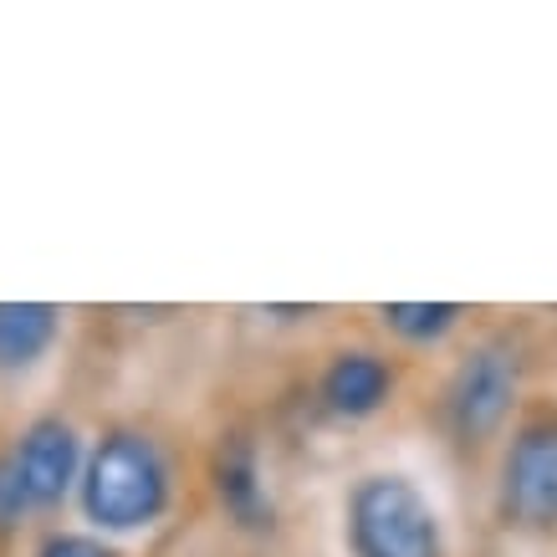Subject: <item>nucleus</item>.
<instances>
[{
    "label": "nucleus",
    "mask_w": 557,
    "mask_h": 557,
    "mask_svg": "<svg viewBox=\"0 0 557 557\" xmlns=\"http://www.w3.org/2000/svg\"><path fill=\"white\" fill-rule=\"evenodd\" d=\"M11 460H16L32 507H57L83 475V440L62 414H41L21 430Z\"/></svg>",
    "instance_id": "39448f33"
},
{
    "label": "nucleus",
    "mask_w": 557,
    "mask_h": 557,
    "mask_svg": "<svg viewBox=\"0 0 557 557\" xmlns=\"http://www.w3.org/2000/svg\"><path fill=\"white\" fill-rule=\"evenodd\" d=\"M388 384H394V373H388L384 358L338 354L322 373V405L333 409L338 420H363L388 399Z\"/></svg>",
    "instance_id": "0eeeda50"
},
{
    "label": "nucleus",
    "mask_w": 557,
    "mask_h": 557,
    "mask_svg": "<svg viewBox=\"0 0 557 557\" xmlns=\"http://www.w3.org/2000/svg\"><path fill=\"white\" fill-rule=\"evenodd\" d=\"M83 511L102 532H138L164 517L170 507V460L138 430H113L87 456L83 475Z\"/></svg>",
    "instance_id": "f257e3e1"
},
{
    "label": "nucleus",
    "mask_w": 557,
    "mask_h": 557,
    "mask_svg": "<svg viewBox=\"0 0 557 557\" xmlns=\"http://www.w3.org/2000/svg\"><path fill=\"white\" fill-rule=\"evenodd\" d=\"M502 511L507 522L547 532L557 527V420L527 424L511 440L502 466Z\"/></svg>",
    "instance_id": "20e7f679"
},
{
    "label": "nucleus",
    "mask_w": 557,
    "mask_h": 557,
    "mask_svg": "<svg viewBox=\"0 0 557 557\" xmlns=\"http://www.w3.org/2000/svg\"><path fill=\"white\" fill-rule=\"evenodd\" d=\"M517 399V354L507 343H481L475 354H466V363L450 379L445 394V414L466 445H481L486 435L502 430V420L511 414Z\"/></svg>",
    "instance_id": "7ed1b4c3"
},
{
    "label": "nucleus",
    "mask_w": 557,
    "mask_h": 557,
    "mask_svg": "<svg viewBox=\"0 0 557 557\" xmlns=\"http://www.w3.org/2000/svg\"><path fill=\"white\" fill-rule=\"evenodd\" d=\"M354 557H445L440 517L409 475L373 471L348 496Z\"/></svg>",
    "instance_id": "f03ea898"
},
{
    "label": "nucleus",
    "mask_w": 557,
    "mask_h": 557,
    "mask_svg": "<svg viewBox=\"0 0 557 557\" xmlns=\"http://www.w3.org/2000/svg\"><path fill=\"white\" fill-rule=\"evenodd\" d=\"M32 511V496L21 486V471L11 456H0V527H16Z\"/></svg>",
    "instance_id": "9d476101"
},
{
    "label": "nucleus",
    "mask_w": 557,
    "mask_h": 557,
    "mask_svg": "<svg viewBox=\"0 0 557 557\" xmlns=\"http://www.w3.org/2000/svg\"><path fill=\"white\" fill-rule=\"evenodd\" d=\"M215 491H220V507L231 511V522L251 527V532H261V527L276 522V507H271V491L267 481H261V460H256V445L251 440H225L215 456Z\"/></svg>",
    "instance_id": "423d86ee"
},
{
    "label": "nucleus",
    "mask_w": 557,
    "mask_h": 557,
    "mask_svg": "<svg viewBox=\"0 0 557 557\" xmlns=\"http://www.w3.org/2000/svg\"><path fill=\"white\" fill-rule=\"evenodd\" d=\"M62 333V312L51 302H0V373L32 369Z\"/></svg>",
    "instance_id": "6e6552de"
},
{
    "label": "nucleus",
    "mask_w": 557,
    "mask_h": 557,
    "mask_svg": "<svg viewBox=\"0 0 557 557\" xmlns=\"http://www.w3.org/2000/svg\"><path fill=\"white\" fill-rule=\"evenodd\" d=\"M36 557H119L102 537H87V532H57V537L41 542Z\"/></svg>",
    "instance_id": "9b49d317"
},
{
    "label": "nucleus",
    "mask_w": 557,
    "mask_h": 557,
    "mask_svg": "<svg viewBox=\"0 0 557 557\" xmlns=\"http://www.w3.org/2000/svg\"><path fill=\"white\" fill-rule=\"evenodd\" d=\"M379 318H384L388 333H399L409 343H435L456 327L460 307L456 302H384Z\"/></svg>",
    "instance_id": "1a4fd4ad"
}]
</instances>
